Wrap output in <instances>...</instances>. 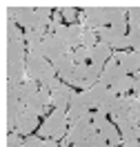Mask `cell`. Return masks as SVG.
<instances>
[{
  "label": "cell",
  "instance_id": "cell-12",
  "mask_svg": "<svg viewBox=\"0 0 140 147\" xmlns=\"http://www.w3.org/2000/svg\"><path fill=\"white\" fill-rule=\"evenodd\" d=\"M54 69H56V74H58V78H69L71 76V71H74V67H76V56H74V51H67L65 56H60L58 60H54Z\"/></svg>",
  "mask_w": 140,
  "mask_h": 147
},
{
  "label": "cell",
  "instance_id": "cell-15",
  "mask_svg": "<svg viewBox=\"0 0 140 147\" xmlns=\"http://www.w3.org/2000/svg\"><path fill=\"white\" fill-rule=\"evenodd\" d=\"M49 18H51V7H47V5L36 7V13H33V25H31V29L47 31V27L51 25V22H49ZM47 34H49V31H47Z\"/></svg>",
  "mask_w": 140,
  "mask_h": 147
},
{
  "label": "cell",
  "instance_id": "cell-23",
  "mask_svg": "<svg viewBox=\"0 0 140 147\" xmlns=\"http://www.w3.org/2000/svg\"><path fill=\"white\" fill-rule=\"evenodd\" d=\"M127 38H129V45L133 47V51H140V29H129Z\"/></svg>",
  "mask_w": 140,
  "mask_h": 147
},
{
  "label": "cell",
  "instance_id": "cell-30",
  "mask_svg": "<svg viewBox=\"0 0 140 147\" xmlns=\"http://www.w3.org/2000/svg\"><path fill=\"white\" fill-rule=\"evenodd\" d=\"M136 78H140V71H138V74H136Z\"/></svg>",
  "mask_w": 140,
  "mask_h": 147
},
{
  "label": "cell",
  "instance_id": "cell-14",
  "mask_svg": "<svg viewBox=\"0 0 140 147\" xmlns=\"http://www.w3.org/2000/svg\"><path fill=\"white\" fill-rule=\"evenodd\" d=\"M122 76H127V74L122 71L120 69V65L116 63V60H109V63L104 65V69H102V76H100V83L102 85H107V87H111L113 83H116V80H118V78H122Z\"/></svg>",
  "mask_w": 140,
  "mask_h": 147
},
{
  "label": "cell",
  "instance_id": "cell-22",
  "mask_svg": "<svg viewBox=\"0 0 140 147\" xmlns=\"http://www.w3.org/2000/svg\"><path fill=\"white\" fill-rule=\"evenodd\" d=\"M7 147H25V138L20 136L18 131H11L7 136Z\"/></svg>",
  "mask_w": 140,
  "mask_h": 147
},
{
  "label": "cell",
  "instance_id": "cell-24",
  "mask_svg": "<svg viewBox=\"0 0 140 147\" xmlns=\"http://www.w3.org/2000/svg\"><path fill=\"white\" fill-rule=\"evenodd\" d=\"M129 116L133 118V123H138V125H140V98H138V96H136V98H133V102H131Z\"/></svg>",
  "mask_w": 140,
  "mask_h": 147
},
{
  "label": "cell",
  "instance_id": "cell-25",
  "mask_svg": "<svg viewBox=\"0 0 140 147\" xmlns=\"http://www.w3.org/2000/svg\"><path fill=\"white\" fill-rule=\"evenodd\" d=\"M60 11H62V16L69 20V25H74V22H76V16H78L76 7H60Z\"/></svg>",
  "mask_w": 140,
  "mask_h": 147
},
{
  "label": "cell",
  "instance_id": "cell-1",
  "mask_svg": "<svg viewBox=\"0 0 140 147\" xmlns=\"http://www.w3.org/2000/svg\"><path fill=\"white\" fill-rule=\"evenodd\" d=\"M91 118H93V111L84 114L82 118H78V120H69V131H67V136L62 138V145L60 147H71V145H76V143H82L87 138H91L93 134L98 131Z\"/></svg>",
  "mask_w": 140,
  "mask_h": 147
},
{
  "label": "cell",
  "instance_id": "cell-32",
  "mask_svg": "<svg viewBox=\"0 0 140 147\" xmlns=\"http://www.w3.org/2000/svg\"><path fill=\"white\" fill-rule=\"evenodd\" d=\"M138 54H140V51H138Z\"/></svg>",
  "mask_w": 140,
  "mask_h": 147
},
{
  "label": "cell",
  "instance_id": "cell-2",
  "mask_svg": "<svg viewBox=\"0 0 140 147\" xmlns=\"http://www.w3.org/2000/svg\"><path fill=\"white\" fill-rule=\"evenodd\" d=\"M69 131V116L62 109H54L40 125V136L54 138V140H62Z\"/></svg>",
  "mask_w": 140,
  "mask_h": 147
},
{
  "label": "cell",
  "instance_id": "cell-28",
  "mask_svg": "<svg viewBox=\"0 0 140 147\" xmlns=\"http://www.w3.org/2000/svg\"><path fill=\"white\" fill-rule=\"evenodd\" d=\"M120 147H140V138H125Z\"/></svg>",
  "mask_w": 140,
  "mask_h": 147
},
{
  "label": "cell",
  "instance_id": "cell-29",
  "mask_svg": "<svg viewBox=\"0 0 140 147\" xmlns=\"http://www.w3.org/2000/svg\"><path fill=\"white\" fill-rule=\"evenodd\" d=\"M133 92H136V96L140 98V78H136V85H133Z\"/></svg>",
  "mask_w": 140,
  "mask_h": 147
},
{
  "label": "cell",
  "instance_id": "cell-19",
  "mask_svg": "<svg viewBox=\"0 0 140 147\" xmlns=\"http://www.w3.org/2000/svg\"><path fill=\"white\" fill-rule=\"evenodd\" d=\"M133 85H136V78H131V76H122V78H118V80L111 85V89L118 94V96H127L129 92H133Z\"/></svg>",
  "mask_w": 140,
  "mask_h": 147
},
{
  "label": "cell",
  "instance_id": "cell-26",
  "mask_svg": "<svg viewBox=\"0 0 140 147\" xmlns=\"http://www.w3.org/2000/svg\"><path fill=\"white\" fill-rule=\"evenodd\" d=\"M93 125H96V129H100L107 123V114H102V111H93Z\"/></svg>",
  "mask_w": 140,
  "mask_h": 147
},
{
  "label": "cell",
  "instance_id": "cell-4",
  "mask_svg": "<svg viewBox=\"0 0 140 147\" xmlns=\"http://www.w3.org/2000/svg\"><path fill=\"white\" fill-rule=\"evenodd\" d=\"M31 51H38L40 56H45L47 60H51V63H54V60H58L60 56L67 54V49L56 40V36H54V34H47L45 40H42V42H40L36 49H31Z\"/></svg>",
  "mask_w": 140,
  "mask_h": 147
},
{
  "label": "cell",
  "instance_id": "cell-11",
  "mask_svg": "<svg viewBox=\"0 0 140 147\" xmlns=\"http://www.w3.org/2000/svg\"><path fill=\"white\" fill-rule=\"evenodd\" d=\"M89 111H91V107H89L87 92H80L74 96V100H71L69 109H67V116H69V120H78V118H82L84 114H89Z\"/></svg>",
  "mask_w": 140,
  "mask_h": 147
},
{
  "label": "cell",
  "instance_id": "cell-16",
  "mask_svg": "<svg viewBox=\"0 0 140 147\" xmlns=\"http://www.w3.org/2000/svg\"><path fill=\"white\" fill-rule=\"evenodd\" d=\"M111 47L107 45V42H98V45L91 49V63L93 65H100V67H104V65L111 60Z\"/></svg>",
  "mask_w": 140,
  "mask_h": 147
},
{
  "label": "cell",
  "instance_id": "cell-8",
  "mask_svg": "<svg viewBox=\"0 0 140 147\" xmlns=\"http://www.w3.org/2000/svg\"><path fill=\"white\" fill-rule=\"evenodd\" d=\"M113 60L120 65V69L127 76H131V74H138L140 71V54L138 51H116L113 54Z\"/></svg>",
  "mask_w": 140,
  "mask_h": 147
},
{
  "label": "cell",
  "instance_id": "cell-21",
  "mask_svg": "<svg viewBox=\"0 0 140 147\" xmlns=\"http://www.w3.org/2000/svg\"><path fill=\"white\" fill-rule=\"evenodd\" d=\"M74 56H76V63L78 65H87L84 60H91V49L89 47H78L74 51Z\"/></svg>",
  "mask_w": 140,
  "mask_h": 147
},
{
  "label": "cell",
  "instance_id": "cell-31",
  "mask_svg": "<svg viewBox=\"0 0 140 147\" xmlns=\"http://www.w3.org/2000/svg\"><path fill=\"white\" fill-rule=\"evenodd\" d=\"M102 147H111V145H109V143H107V145H102Z\"/></svg>",
  "mask_w": 140,
  "mask_h": 147
},
{
  "label": "cell",
  "instance_id": "cell-13",
  "mask_svg": "<svg viewBox=\"0 0 140 147\" xmlns=\"http://www.w3.org/2000/svg\"><path fill=\"white\" fill-rule=\"evenodd\" d=\"M87 78H89V65H78L76 63L74 71H71V76L67 78L65 83L71 85V87H80V89H87Z\"/></svg>",
  "mask_w": 140,
  "mask_h": 147
},
{
  "label": "cell",
  "instance_id": "cell-27",
  "mask_svg": "<svg viewBox=\"0 0 140 147\" xmlns=\"http://www.w3.org/2000/svg\"><path fill=\"white\" fill-rule=\"evenodd\" d=\"M42 145V136H36V134H31V136L25 138V147H40Z\"/></svg>",
  "mask_w": 140,
  "mask_h": 147
},
{
  "label": "cell",
  "instance_id": "cell-5",
  "mask_svg": "<svg viewBox=\"0 0 140 147\" xmlns=\"http://www.w3.org/2000/svg\"><path fill=\"white\" fill-rule=\"evenodd\" d=\"M104 13H107V20H109V27L120 31V34H129L127 27H129V18H127V9H122L118 5H107L104 7Z\"/></svg>",
  "mask_w": 140,
  "mask_h": 147
},
{
  "label": "cell",
  "instance_id": "cell-6",
  "mask_svg": "<svg viewBox=\"0 0 140 147\" xmlns=\"http://www.w3.org/2000/svg\"><path fill=\"white\" fill-rule=\"evenodd\" d=\"M98 38H100V42H107V45L116 49V51H125V47H131L129 45V38L127 34H120V31H116L111 27H102L100 31H96Z\"/></svg>",
  "mask_w": 140,
  "mask_h": 147
},
{
  "label": "cell",
  "instance_id": "cell-10",
  "mask_svg": "<svg viewBox=\"0 0 140 147\" xmlns=\"http://www.w3.org/2000/svg\"><path fill=\"white\" fill-rule=\"evenodd\" d=\"M27 42H25V36L16 38V40H7V60L9 63H27Z\"/></svg>",
  "mask_w": 140,
  "mask_h": 147
},
{
  "label": "cell",
  "instance_id": "cell-3",
  "mask_svg": "<svg viewBox=\"0 0 140 147\" xmlns=\"http://www.w3.org/2000/svg\"><path fill=\"white\" fill-rule=\"evenodd\" d=\"M82 27L91 29V31H100L102 27H109V20L104 13V7L98 5H89L82 9Z\"/></svg>",
  "mask_w": 140,
  "mask_h": 147
},
{
  "label": "cell",
  "instance_id": "cell-7",
  "mask_svg": "<svg viewBox=\"0 0 140 147\" xmlns=\"http://www.w3.org/2000/svg\"><path fill=\"white\" fill-rule=\"evenodd\" d=\"M51 67V63L47 60L45 56H40L38 51H29L27 54V76L31 78V80H40L42 78V74L47 71Z\"/></svg>",
  "mask_w": 140,
  "mask_h": 147
},
{
  "label": "cell",
  "instance_id": "cell-9",
  "mask_svg": "<svg viewBox=\"0 0 140 147\" xmlns=\"http://www.w3.org/2000/svg\"><path fill=\"white\" fill-rule=\"evenodd\" d=\"M74 96H76L74 87H71V85H67V83H62L58 89L51 92V105H54L56 109L67 111V109H69V105H71V100H74Z\"/></svg>",
  "mask_w": 140,
  "mask_h": 147
},
{
  "label": "cell",
  "instance_id": "cell-18",
  "mask_svg": "<svg viewBox=\"0 0 140 147\" xmlns=\"http://www.w3.org/2000/svg\"><path fill=\"white\" fill-rule=\"evenodd\" d=\"M98 131H100V134H102V136L107 138V143H109L111 147H120V145H122V136H120V129L116 127L113 123H109V120H107V123H104V125H102L100 129H98Z\"/></svg>",
  "mask_w": 140,
  "mask_h": 147
},
{
  "label": "cell",
  "instance_id": "cell-17",
  "mask_svg": "<svg viewBox=\"0 0 140 147\" xmlns=\"http://www.w3.org/2000/svg\"><path fill=\"white\" fill-rule=\"evenodd\" d=\"M38 125V116H33V114H29V111H25L22 116L18 118V125H16V131H18L20 136H31L29 131H33Z\"/></svg>",
  "mask_w": 140,
  "mask_h": 147
},
{
  "label": "cell",
  "instance_id": "cell-20",
  "mask_svg": "<svg viewBox=\"0 0 140 147\" xmlns=\"http://www.w3.org/2000/svg\"><path fill=\"white\" fill-rule=\"evenodd\" d=\"M127 18H129V29H140V7H129Z\"/></svg>",
  "mask_w": 140,
  "mask_h": 147
}]
</instances>
